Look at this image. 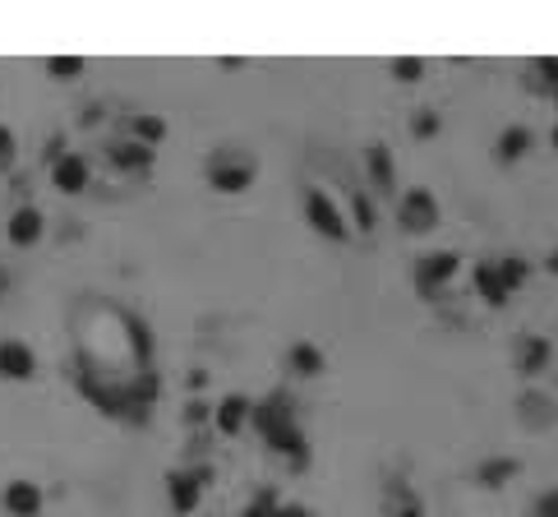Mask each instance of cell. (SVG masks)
<instances>
[{
    "label": "cell",
    "mask_w": 558,
    "mask_h": 517,
    "mask_svg": "<svg viewBox=\"0 0 558 517\" xmlns=\"http://www.w3.org/2000/svg\"><path fill=\"white\" fill-rule=\"evenodd\" d=\"M517 471H522V462H517V457H494V462H485V467L475 471V481L485 485V490H499V485L512 481Z\"/></svg>",
    "instance_id": "cell-15"
},
{
    "label": "cell",
    "mask_w": 558,
    "mask_h": 517,
    "mask_svg": "<svg viewBox=\"0 0 558 517\" xmlns=\"http://www.w3.org/2000/svg\"><path fill=\"white\" fill-rule=\"evenodd\" d=\"M245 517H277V508L268 504V499H259L254 508H245Z\"/></svg>",
    "instance_id": "cell-28"
},
{
    "label": "cell",
    "mask_w": 558,
    "mask_h": 517,
    "mask_svg": "<svg viewBox=\"0 0 558 517\" xmlns=\"http://www.w3.org/2000/svg\"><path fill=\"white\" fill-rule=\"evenodd\" d=\"M296 402H286L282 393H273V397H263V402H254L250 407V421H254V430L263 434V439H273V434H282V430H291L296 425Z\"/></svg>",
    "instance_id": "cell-4"
},
{
    "label": "cell",
    "mask_w": 558,
    "mask_h": 517,
    "mask_svg": "<svg viewBox=\"0 0 558 517\" xmlns=\"http://www.w3.org/2000/svg\"><path fill=\"white\" fill-rule=\"evenodd\" d=\"M535 70L545 74V84H554V93H558V61H535Z\"/></svg>",
    "instance_id": "cell-27"
},
{
    "label": "cell",
    "mask_w": 558,
    "mask_h": 517,
    "mask_svg": "<svg viewBox=\"0 0 558 517\" xmlns=\"http://www.w3.org/2000/svg\"><path fill=\"white\" fill-rule=\"evenodd\" d=\"M452 273H457V254H452V250L425 254V259L416 264V291H420V296H434V291H439Z\"/></svg>",
    "instance_id": "cell-5"
},
{
    "label": "cell",
    "mask_w": 558,
    "mask_h": 517,
    "mask_svg": "<svg viewBox=\"0 0 558 517\" xmlns=\"http://www.w3.org/2000/svg\"><path fill=\"white\" fill-rule=\"evenodd\" d=\"M439 130V116H434V111H420L416 116V134H434Z\"/></svg>",
    "instance_id": "cell-26"
},
{
    "label": "cell",
    "mask_w": 558,
    "mask_h": 517,
    "mask_svg": "<svg viewBox=\"0 0 558 517\" xmlns=\"http://www.w3.org/2000/svg\"><path fill=\"white\" fill-rule=\"evenodd\" d=\"M554 148H558V130H554Z\"/></svg>",
    "instance_id": "cell-32"
},
{
    "label": "cell",
    "mask_w": 558,
    "mask_h": 517,
    "mask_svg": "<svg viewBox=\"0 0 558 517\" xmlns=\"http://www.w3.org/2000/svg\"><path fill=\"white\" fill-rule=\"evenodd\" d=\"M47 70L56 74V79H74V74L84 70V61H79V56H70V61H65V56H51V61H47Z\"/></svg>",
    "instance_id": "cell-21"
},
{
    "label": "cell",
    "mask_w": 558,
    "mask_h": 517,
    "mask_svg": "<svg viewBox=\"0 0 558 517\" xmlns=\"http://www.w3.org/2000/svg\"><path fill=\"white\" fill-rule=\"evenodd\" d=\"M545 264H549V273H554V277H558V250H554V254H549Z\"/></svg>",
    "instance_id": "cell-30"
},
{
    "label": "cell",
    "mask_w": 558,
    "mask_h": 517,
    "mask_svg": "<svg viewBox=\"0 0 558 517\" xmlns=\"http://www.w3.org/2000/svg\"><path fill=\"white\" fill-rule=\"evenodd\" d=\"M51 181H56V190H65V194L88 190V162H84L79 153L56 157V171H51Z\"/></svg>",
    "instance_id": "cell-9"
},
{
    "label": "cell",
    "mask_w": 558,
    "mask_h": 517,
    "mask_svg": "<svg viewBox=\"0 0 558 517\" xmlns=\"http://www.w3.org/2000/svg\"><path fill=\"white\" fill-rule=\"evenodd\" d=\"M535 517H558V485L535 499Z\"/></svg>",
    "instance_id": "cell-22"
},
{
    "label": "cell",
    "mask_w": 558,
    "mask_h": 517,
    "mask_svg": "<svg viewBox=\"0 0 558 517\" xmlns=\"http://www.w3.org/2000/svg\"><path fill=\"white\" fill-rule=\"evenodd\" d=\"M365 167H369V176H374V185H379V190H392V185H397V176H392V153L383 144H369L365 148Z\"/></svg>",
    "instance_id": "cell-14"
},
{
    "label": "cell",
    "mask_w": 558,
    "mask_h": 517,
    "mask_svg": "<svg viewBox=\"0 0 558 517\" xmlns=\"http://www.w3.org/2000/svg\"><path fill=\"white\" fill-rule=\"evenodd\" d=\"M37 370V356L28 342H19V337H5L0 342V379H33Z\"/></svg>",
    "instance_id": "cell-6"
},
{
    "label": "cell",
    "mask_w": 558,
    "mask_h": 517,
    "mask_svg": "<svg viewBox=\"0 0 558 517\" xmlns=\"http://www.w3.org/2000/svg\"><path fill=\"white\" fill-rule=\"evenodd\" d=\"M254 162L250 157H240V153H231V148H222V153H213L208 157V181L217 185V190H226V194H240L245 185L254 181Z\"/></svg>",
    "instance_id": "cell-1"
},
{
    "label": "cell",
    "mask_w": 558,
    "mask_h": 517,
    "mask_svg": "<svg viewBox=\"0 0 558 517\" xmlns=\"http://www.w3.org/2000/svg\"><path fill=\"white\" fill-rule=\"evenodd\" d=\"M5 291H10V268L0 264V296H5Z\"/></svg>",
    "instance_id": "cell-29"
},
{
    "label": "cell",
    "mask_w": 558,
    "mask_h": 517,
    "mask_svg": "<svg viewBox=\"0 0 558 517\" xmlns=\"http://www.w3.org/2000/svg\"><path fill=\"white\" fill-rule=\"evenodd\" d=\"M526 273H531V268H526V259L522 254H512V259H499V277L503 282H508V291H517L526 282Z\"/></svg>",
    "instance_id": "cell-19"
},
{
    "label": "cell",
    "mask_w": 558,
    "mask_h": 517,
    "mask_svg": "<svg viewBox=\"0 0 558 517\" xmlns=\"http://www.w3.org/2000/svg\"><path fill=\"white\" fill-rule=\"evenodd\" d=\"M397 222H402L406 231H429V227H439V199L429 190H406L402 194V204H397Z\"/></svg>",
    "instance_id": "cell-3"
},
{
    "label": "cell",
    "mask_w": 558,
    "mask_h": 517,
    "mask_svg": "<svg viewBox=\"0 0 558 517\" xmlns=\"http://www.w3.org/2000/svg\"><path fill=\"white\" fill-rule=\"evenodd\" d=\"M397 517H420V508H416V504H411V508H406V513H397Z\"/></svg>",
    "instance_id": "cell-31"
},
{
    "label": "cell",
    "mask_w": 558,
    "mask_h": 517,
    "mask_svg": "<svg viewBox=\"0 0 558 517\" xmlns=\"http://www.w3.org/2000/svg\"><path fill=\"white\" fill-rule=\"evenodd\" d=\"M545 365H549V342L545 337H522V342H517V370L540 374Z\"/></svg>",
    "instance_id": "cell-10"
},
{
    "label": "cell",
    "mask_w": 558,
    "mask_h": 517,
    "mask_svg": "<svg viewBox=\"0 0 558 517\" xmlns=\"http://www.w3.org/2000/svg\"><path fill=\"white\" fill-rule=\"evenodd\" d=\"M351 208H356V222H360V227H365V231L374 227V208L365 204V194H356V204H351Z\"/></svg>",
    "instance_id": "cell-25"
},
{
    "label": "cell",
    "mask_w": 558,
    "mask_h": 517,
    "mask_svg": "<svg viewBox=\"0 0 558 517\" xmlns=\"http://www.w3.org/2000/svg\"><path fill=\"white\" fill-rule=\"evenodd\" d=\"M134 134H139V144H143V148H153L157 139L167 134V125L157 121V116H139V121H134Z\"/></svg>",
    "instance_id": "cell-20"
},
{
    "label": "cell",
    "mask_w": 558,
    "mask_h": 517,
    "mask_svg": "<svg viewBox=\"0 0 558 517\" xmlns=\"http://www.w3.org/2000/svg\"><path fill=\"white\" fill-rule=\"evenodd\" d=\"M0 504H5L10 517H37L42 513V490L33 481H10L5 494H0Z\"/></svg>",
    "instance_id": "cell-7"
},
{
    "label": "cell",
    "mask_w": 558,
    "mask_h": 517,
    "mask_svg": "<svg viewBox=\"0 0 558 517\" xmlns=\"http://www.w3.org/2000/svg\"><path fill=\"white\" fill-rule=\"evenodd\" d=\"M5 236H10V245H19V250L37 245V236H42V213H37L33 204L14 208V217H10V227H5Z\"/></svg>",
    "instance_id": "cell-8"
},
{
    "label": "cell",
    "mask_w": 558,
    "mask_h": 517,
    "mask_svg": "<svg viewBox=\"0 0 558 517\" xmlns=\"http://www.w3.org/2000/svg\"><path fill=\"white\" fill-rule=\"evenodd\" d=\"M554 102H558V93H554Z\"/></svg>",
    "instance_id": "cell-33"
},
{
    "label": "cell",
    "mask_w": 558,
    "mask_h": 517,
    "mask_svg": "<svg viewBox=\"0 0 558 517\" xmlns=\"http://www.w3.org/2000/svg\"><path fill=\"white\" fill-rule=\"evenodd\" d=\"M111 162H116L120 171H148V167H153V148H143V144H116V148H111Z\"/></svg>",
    "instance_id": "cell-16"
},
{
    "label": "cell",
    "mask_w": 558,
    "mask_h": 517,
    "mask_svg": "<svg viewBox=\"0 0 558 517\" xmlns=\"http://www.w3.org/2000/svg\"><path fill=\"white\" fill-rule=\"evenodd\" d=\"M14 162V134H10V125H0V171L10 167Z\"/></svg>",
    "instance_id": "cell-24"
},
{
    "label": "cell",
    "mask_w": 558,
    "mask_h": 517,
    "mask_svg": "<svg viewBox=\"0 0 558 517\" xmlns=\"http://www.w3.org/2000/svg\"><path fill=\"white\" fill-rule=\"evenodd\" d=\"M526 148H531V130H526V125H508V130L499 134V162H517Z\"/></svg>",
    "instance_id": "cell-17"
},
{
    "label": "cell",
    "mask_w": 558,
    "mask_h": 517,
    "mask_svg": "<svg viewBox=\"0 0 558 517\" xmlns=\"http://www.w3.org/2000/svg\"><path fill=\"white\" fill-rule=\"evenodd\" d=\"M475 287H480V296H485L489 305H503L512 296L508 282L499 277V264H480V268H475Z\"/></svg>",
    "instance_id": "cell-13"
},
{
    "label": "cell",
    "mask_w": 558,
    "mask_h": 517,
    "mask_svg": "<svg viewBox=\"0 0 558 517\" xmlns=\"http://www.w3.org/2000/svg\"><path fill=\"white\" fill-rule=\"evenodd\" d=\"M291 370L296 374H319L323 370V351L314 342H296L291 347Z\"/></svg>",
    "instance_id": "cell-18"
},
{
    "label": "cell",
    "mask_w": 558,
    "mask_h": 517,
    "mask_svg": "<svg viewBox=\"0 0 558 517\" xmlns=\"http://www.w3.org/2000/svg\"><path fill=\"white\" fill-rule=\"evenodd\" d=\"M245 421H250V402H245L240 393H231V397H222V402H217V430H222V434H236Z\"/></svg>",
    "instance_id": "cell-11"
},
{
    "label": "cell",
    "mask_w": 558,
    "mask_h": 517,
    "mask_svg": "<svg viewBox=\"0 0 558 517\" xmlns=\"http://www.w3.org/2000/svg\"><path fill=\"white\" fill-rule=\"evenodd\" d=\"M305 217H309V227L319 231V236H328V241H346V217H342V208L328 199V190H309L305 194Z\"/></svg>",
    "instance_id": "cell-2"
},
{
    "label": "cell",
    "mask_w": 558,
    "mask_h": 517,
    "mask_svg": "<svg viewBox=\"0 0 558 517\" xmlns=\"http://www.w3.org/2000/svg\"><path fill=\"white\" fill-rule=\"evenodd\" d=\"M203 481H208V471H194V476H171V504H176L180 513H194Z\"/></svg>",
    "instance_id": "cell-12"
},
{
    "label": "cell",
    "mask_w": 558,
    "mask_h": 517,
    "mask_svg": "<svg viewBox=\"0 0 558 517\" xmlns=\"http://www.w3.org/2000/svg\"><path fill=\"white\" fill-rule=\"evenodd\" d=\"M420 70H425V61H392V74H397V79H406V84H416Z\"/></svg>",
    "instance_id": "cell-23"
}]
</instances>
